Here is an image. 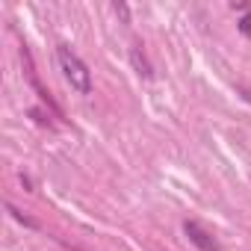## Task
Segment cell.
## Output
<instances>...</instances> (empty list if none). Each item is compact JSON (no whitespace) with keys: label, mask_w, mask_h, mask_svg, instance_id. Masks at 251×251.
<instances>
[{"label":"cell","mask_w":251,"mask_h":251,"mask_svg":"<svg viewBox=\"0 0 251 251\" xmlns=\"http://www.w3.org/2000/svg\"><path fill=\"white\" fill-rule=\"evenodd\" d=\"M130 59H133V65H136V71H139L142 77H151V65H148V59L142 56V50H139V48H133V50H130Z\"/></svg>","instance_id":"obj_3"},{"label":"cell","mask_w":251,"mask_h":251,"mask_svg":"<svg viewBox=\"0 0 251 251\" xmlns=\"http://www.w3.org/2000/svg\"><path fill=\"white\" fill-rule=\"evenodd\" d=\"M56 56H59L62 74H65V80L71 83V89L80 92V95H89V92H92V74H89L86 62H83L68 45H59V48H56Z\"/></svg>","instance_id":"obj_1"},{"label":"cell","mask_w":251,"mask_h":251,"mask_svg":"<svg viewBox=\"0 0 251 251\" xmlns=\"http://www.w3.org/2000/svg\"><path fill=\"white\" fill-rule=\"evenodd\" d=\"M239 33H242L245 39H251V12H248L242 21H239Z\"/></svg>","instance_id":"obj_4"},{"label":"cell","mask_w":251,"mask_h":251,"mask_svg":"<svg viewBox=\"0 0 251 251\" xmlns=\"http://www.w3.org/2000/svg\"><path fill=\"white\" fill-rule=\"evenodd\" d=\"M6 210H9V213H12V216H15V219H18V222H24V225H30V227H36V222H30V219H27V216H24V213H18V210H15V207H12V204H9V207H6Z\"/></svg>","instance_id":"obj_5"},{"label":"cell","mask_w":251,"mask_h":251,"mask_svg":"<svg viewBox=\"0 0 251 251\" xmlns=\"http://www.w3.org/2000/svg\"><path fill=\"white\" fill-rule=\"evenodd\" d=\"M242 95H245V98H248V100H251V92H248V89H242Z\"/></svg>","instance_id":"obj_7"},{"label":"cell","mask_w":251,"mask_h":251,"mask_svg":"<svg viewBox=\"0 0 251 251\" xmlns=\"http://www.w3.org/2000/svg\"><path fill=\"white\" fill-rule=\"evenodd\" d=\"M183 233L189 236V242L201 251H219V239L213 236V230H207L201 222H183Z\"/></svg>","instance_id":"obj_2"},{"label":"cell","mask_w":251,"mask_h":251,"mask_svg":"<svg viewBox=\"0 0 251 251\" xmlns=\"http://www.w3.org/2000/svg\"><path fill=\"white\" fill-rule=\"evenodd\" d=\"M112 12H115V15H121L124 21H130V9L124 6V3H115V6H112Z\"/></svg>","instance_id":"obj_6"}]
</instances>
